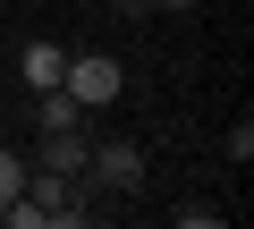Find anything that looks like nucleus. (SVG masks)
Returning a JSON list of instances; mask_svg holds the SVG:
<instances>
[{"label":"nucleus","mask_w":254,"mask_h":229,"mask_svg":"<svg viewBox=\"0 0 254 229\" xmlns=\"http://www.w3.org/2000/svg\"><path fill=\"white\" fill-rule=\"evenodd\" d=\"M85 153H93V145H85L76 128H51V136H43V170H68V178H76V170H85Z\"/></svg>","instance_id":"5"},{"label":"nucleus","mask_w":254,"mask_h":229,"mask_svg":"<svg viewBox=\"0 0 254 229\" xmlns=\"http://www.w3.org/2000/svg\"><path fill=\"white\" fill-rule=\"evenodd\" d=\"M34 119H43V136H51V128H85V110H76V102H68V93L51 85V93L34 102Z\"/></svg>","instance_id":"6"},{"label":"nucleus","mask_w":254,"mask_h":229,"mask_svg":"<svg viewBox=\"0 0 254 229\" xmlns=\"http://www.w3.org/2000/svg\"><path fill=\"white\" fill-rule=\"evenodd\" d=\"M144 9H195V0H144Z\"/></svg>","instance_id":"8"},{"label":"nucleus","mask_w":254,"mask_h":229,"mask_svg":"<svg viewBox=\"0 0 254 229\" xmlns=\"http://www.w3.org/2000/svg\"><path fill=\"white\" fill-rule=\"evenodd\" d=\"M85 161H93L102 187H119V195H136V187H144V145H93Z\"/></svg>","instance_id":"3"},{"label":"nucleus","mask_w":254,"mask_h":229,"mask_svg":"<svg viewBox=\"0 0 254 229\" xmlns=\"http://www.w3.org/2000/svg\"><path fill=\"white\" fill-rule=\"evenodd\" d=\"M9 229H76L85 221V204H76V187H68V170H26V195L0 212Z\"/></svg>","instance_id":"1"},{"label":"nucleus","mask_w":254,"mask_h":229,"mask_svg":"<svg viewBox=\"0 0 254 229\" xmlns=\"http://www.w3.org/2000/svg\"><path fill=\"white\" fill-rule=\"evenodd\" d=\"M17 195H26V161H17V153H0V212H9Z\"/></svg>","instance_id":"7"},{"label":"nucleus","mask_w":254,"mask_h":229,"mask_svg":"<svg viewBox=\"0 0 254 229\" xmlns=\"http://www.w3.org/2000/svg\"><path fill=\"white\" fill-rule=\"evenodd\" d=\"M60 76H68V51H60V43H26V85H34V93H51Z\"/></svg>","instance_id":"4"},{"label":"nucleus","mask_w":254,"mask_h":229,"mask_svg":"<svg viewBox=\"0 0 254 229\" xmlns=\"http://www.w3.org/2000/svg\"><path fill=\"white\" fill-rule=\"evenodd\" d=\"M119 85H127V76H119V60H102V51H93V60H68V76H60V93H68L76 110L119 102Z\"/></svg>","instance_id":"2"}]
</instances>
